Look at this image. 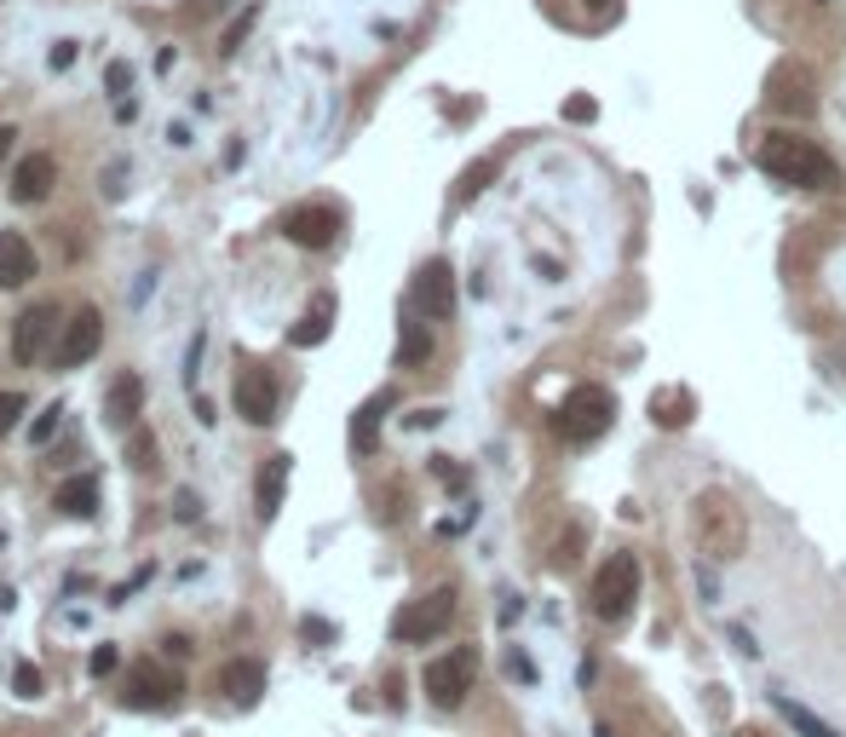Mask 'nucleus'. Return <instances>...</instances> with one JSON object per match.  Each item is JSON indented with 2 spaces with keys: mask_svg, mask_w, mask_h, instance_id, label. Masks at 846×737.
I'll return each mask as SVG.
<instances>
[{
  "mask_svg": "<svg viewBox=\"0 0 846 737\" xmlns=\"http://www.w3.org/2000/svg\"><path fill=\"white\" fill-rule=\"evenodd\" d=\"M755 161H760V174L784 179V185H800V190H829L835 185V161L811 139H795V132H766Z\"/></svg>",
  "mask_w": 846,
  "mask_h": 737,
  "instance_id": "f257e3e1",
  "label": "nucleus"
},
{
  "mask_svg": "<svg viewBox=\"0 0 846 737\" xmlns=\"http://www.w3.org/2000/svg\"><path fill=\"white\" fill-rule=\"evenodd\" d=\"M611 421H617V397L604 392V386H577V392L559 404V415H553V426H559L564 444H593V439L611 432Z\"/></svg>",
  "mask_w": 846,
  "mask_h": 737,
  "instance_id": "f03ea898",
  "label": "nucleus"
},
{
  "mask_svg": "<svg viewBox=\"0 0 846 737\" xmlns=\"http://www.w3.org/2000/svg\"><path fill=\"white\" fill-rule=\"evenodd\" d=\"M633 599H639V559L633 553H611L593 577V617L599 622H628L633 617Z\"/></svg>",
  "mask_w": 846,
  "mask_h": 737,
  "instance_id": "7ed1b4c3",
  "label": "nucleus"
},
{
  "mask_svg": "<svg viewBox=\"0 0 846 737\" xmlns=\"http://www.w3.org/2000/svg\"><path fill=\"white\" fill-rule=\"evenodd\" d=\"M179 697H185V680H179V668H167V662H132L127 668V680H121V709H179Z\"/></svg>",
  "mask_w": 846,
  "mask_h": 737,
  "instance_id": "20e7f679",
  "label": "nucleus"
},
{
  "mask_svg": "<svg viewBox=\"0 0 846 737\" xmlns=\"http://www.w3.org/2000/svg\"><path fill=\"white\" fill-rule=\"evenodd\" d=\"M450 617H455V588H432L426 599H415V606H403L392 617V640L426 646V640H437V633L450 628Z\"/></svg>",
  "mask_w": 846,
  "mask_h": 737,
  "instance_id": "39448f33",
  "label": "nucleus"
},
{
  "mask_svg": "<svg viewBox=\"0 0 846 737\" xmlns=\"http://www.w3.org/2000/svg\"><path fill=\"white\" fill-rule=\"evenodd\" d=\"M472 675H479V657L461 646V651H450V657H432L426 675H421V686H426V697L437 702V709H461L466 691H472Z\"/></svg>",
  "mask_w": 846,
  "mask_h": 737,
  "instance_id": "423d86ee",
  "label": "nucleus"
},
{
  "mask_svg": "<svg viewBox=\"0 0 846 737\" xmlns=\"http://www.w3.org/2000/svg\"><path fill=\"white\" fill-rule=\"evenodd\" d=\"M410 312L426 317V323H444L455 312V272L444 259H426L415 272V288H410Z\"/></svg>",
  "mask_w": 846,
  "mask_h": 737,
  "instance_id": "0eeeda50",
  "label": "nucleus"
},
{
  "mask_svg": "<svg viewBox=\"0 0 846 737\" xmlns=\"http://www.w3.org/2000/svg\"><path fill=\"white\" fill-rule=\"evenodd\" d=\"M341 208H328V203H299L288 219H283V237L294 243V248H334V237H341Z\"/></svg>",
  "mask_w": 846,
  "mask_h": 737,
  "instance_id": "6e6552de",
  "label": "nucleus"
},
{
  "mask_svg": "<svg viewBox=\"0 0 846 737\" xmlns=\"http://www.w3.org/2000/svg\"><path fill=\"white\" fill-rule=\"evenodd\" d=\"M98 346H105V317H98V306H81L70 323H63V341L52 346V363L58 368H81Z\"/></svg>",
  "mask_w": 846,
  "mask_h": 737,
  "instance_id": "1a4fd4ad",
  "label": "nucleus"
},
{
  "mask_svg": "<svg viewBox=\"0 0 846 737\" xmlns=\"http://www.w3.org/2000/svg\"><path fill=\"white\" fill-rule=\"evenodd\" d=\"M52 328H58V306L52 299H41V306H29L18 323H12V357L29 368L36 357H47L52 352Z\"/></svg>",
  "mask_w": 846,
  "mask_h": 737,
  "instance_id": "9d476101",
  "label": "nucleus"
},
{
  "mask_svg": "<svg viewBox=\"0 0 846 737\" xmlns=\"http://www.w3.org/2000/svg\"><path fill=\"white\" fill-rule=\"evenodd\" d=\"M230 397H236V415H243V421H254V426L277 421V381H270L265 368H243Z\"/></svg>",
  "mask_w": 846,
  "mask_h": 737,
  "instance_id": "9b49d317",
  "label": "nucleus"
},
{
  "mask_svg": "<svg viewBox=\"0 0 846 737\" xmlns=\"http://www.w3.org/2000/svg\"><path fill=\"white\" fill-rule=\"evenodd\" d=\"M214 686H219L230 702H243V709H248V702H259V691H265V662H259V657H230L219 675H214Z\"/></svg>",
  "mask_w": 846,
  "mask_h": 737,
  "instance_id": "f8f14e48",
  "label": "nucleus"
},
{
  "mask_svg": "<svg viewBox=\"0 0 846 737\" xmlns=\"http://www.w3.org/2000/svg\"><path fill=\"white\" fill-rule=\"evenodd\" d=\"M52 179H58V161H52L47 150L23 156L18 174H12V203H47V196H52Z\"/></svg>",
  "mask_w": 846,
  "mask_h": 737,
  "instance_id": "ddd939ff",
  "label": "nucleus"
},
{
  "mask_svg": "<svg viewBox=\"0 0 846 737\" xmlns=\"http://www.w3.org/2000/svg\"><path fill=\"white\" fill-rule=\"evenodd\" d=\"M36 277V248L23 230H0V288H23Z\"/></svg>",
  "mask_w": 846,
  "mask_h": 737,
  "instance_id": "4468645a",
  "label": "nucleus"
},
{
  "mask_svg": "<svg viewBox=\"0 0 846 737\" xmlns=\"http://www.w3.org/2000/svg\"><path fill=\"white\" fill-rule=\"evenodd\" d=\"M288 473H294V455H270L259 466V519L270 524L283 513V495H288Z\"/></svg>",
  "mask_w": 846,
  "mask_h": 737,
  "instance_id": "2eb2a0df",
  "label": "nucleus"
},
{
  "mask_svg": "<svg viewBox=\"0 0 846 737\" xmlns=\"http://www.w3.org/2000/svg\"><path fill=\"white\" fill-rule=\"evenodd\" d=\"M328 328H334V294L323 288L312 306H306V317H299L294 328H288V346H323L328 341Z\"/></svg>",
  "mask_w": 846,
  "mask_h": 737,
  "instance_id": "dca6fc26",
  "label": "nucleus"
},
{
  "mask_svg": "<svg viewBox=\"0 0 846 737\" xmlns=\"http://www.w3.org/2000/svg\"><path fill=\"white\" fill-rule=\"evenodd\" d=\"M392 410V392H375L368 404L352 415V450L357 455H375V444H381V415Z\"/></svg>",
  "mask_w": 846,
  "mask_h": 737,
  "instance_id": "f3484780",
  "label": "nucleus"
},
{
  "mask_svg": "<svg viewBox=\"0 0 846 737\" xmlns=\"http://www.w3.org/2000/svg\"><path fill=\"white\" fill-rule=\"evenodd\" d=\"M52 508H58L63 519H92V513H98V484H92V479H70V484H58Z\"/></svg>",
  "mask_w": 846,
  "mask_h": 737,
  "instance_id": "a211bd4d",
  "label": "nucleus"
},
{
  "mask_svg": "<svg viewBox=\"0 0 846 737\" xmlns=\"http://www.w3.org/2000/svg\"><path fill=\"white\" fill-rule=\"evenodd\" d=\"M139 410H145V381H139V375H121V381L110 386V421H116V426H132V421H139Z\"/></svg>",
  "mask_w": 846,
  "mask_h": 737,
  "instance_id": "6ab92c4d",
  "label": "nucleus"
},
{
  "mask_svg": "<svg viewBox=\"0 0 846 737\" xmlns=\"http://www.w3.org/2000/svg\"><path fill=\"white\" fill-rule=\"evenodd\" d=\"M432 357V334H426V323L421 317H410V323H403V334H397V363H426Z\"/></svg>",
  "mask_w": 846,
  "mask_h": 737,
  "instance_id": "aec40b11",
  "label": "nucleus"
},
{
  "mask_svg": "<svg viewBox=\"0 0 846 737\" xmlns=\"http://www.w3.org/2000/svg\"><path fill=\"white\" fill-rule=\"evenodd\" d=\"M651 421L686 426V421H691V392H657V397H651Z\"/></svg>",
  "mask_w": 846,
  "mask_h": 737,
  "instance_id": "412c9836",
  "label": "nucleus"
},
{
  "mask_svg": "<svg viewBox=\"0 0 846 737\" xmlns=\"http://www.w3.org/2000/svg\"><path fill=\"white\" fill-rule=\"evenodd\" d=\"M47 691V680H41V668L36 662H18L12 668V697H23V702H36Z\"/></svg>",
  "mask_w": 846,
  "mask_h": 737,
  "instance_id": "4be33fe9",
  "label": "nucleus"
},
{
  "mask_svg": "<svg viewBox=\"0 0 846 737\" xmlns=\"http://www.w3.org/2000/svg\"><path fill=\"white\" fill-rule=\"evenodd\" d=\"M105 87H110V98H116V105H121V98L132 92V63H121V58H110V63H105Z\"/></svg>",
  "mask_w": 846,
  "mask_h": 737,
  "instance_id": "5701e85b",
  "label": "nucleus"
},
{
  "mask_svg": "<svg viewBox=\"0 0 846 737\" xmlns=\"http://www.w3.org/2000/svg\"><path fill=\"white\" fill-rule=\"evenodd\" d=\"M777 709H784V715H789V720H795V726H800L806 737H835V731H829L824 720H811V715L800 709V702H789V697H777Z\"/></svg>",
  "mask_w": 846,
  "mask_h": 737,
  "instance_id": "b1692460",
  "label": "nucleus"
},
{
  "mask_svg": "<svg viewBox=\"0 0 846 737\" xmlns=\"http://www.w3.org/2000/svg\"><path fill=\"white\" fill-rule=\"evenodd\" d=\"M490 174H495V161H479V167H466V179H461V190H455V203H472L484 185H490Z\"/></svg>",
  "mask_w": 846,
  "mask_h": 737,
  "instance_id": "393cba45",
  "label": "nucleus"
},
{
  "mask_svg": "<svg viewBox=\"0 0 846 737\" xmlns=\"http://www.w3.org/2000/svg\"><path fill=\"white\" fill-rule=\"evenodd\" d=\"M254 18H259V7H248L243 18H236V23L225 29V41H219V52H225V58H230L236 47H243V36H248V29H254Z\"/></svg>",
  "mask_w": 846,
  "mask_h": 737,
  "instance_id": "a878e982",
  "label": "nucleus"
},
{
  "mask_svg": "<svg viewBox=\"0 0 846 737\" xmlns=\"http://www.w3.org/2000/svg\"><path fill=\"white\" fill-rule=\"evenodd\" d=\"M116 668H121V646H98L92 651V680H110Z\"/></svg>",
  "mask_w": 846,
  "mask_h": 737,
  "instance_id": "bb28decb",
  "label": "nucleus"
},
{
  "mask_svg": "<svg viewBox=\"0 0 846 737\" xmlns=\"http://www.w3.org/2000/svg\"><path fill=\"white\" fill-rule=\"evenodd\" d=\"M18 415H23V392H0V439L18 426Z\"/></svg>",
  "mask_w": 846,
  "mask_h": 737,
  "instance_id": "cd10ccee",
  "label": "nucleus"
},
{
  "mask_svg": "<svg viewBox=\"0 0 846 737\" xmlns=\"http://www.w3.org/2000/svg\"><path fill=\"white\" fill-rule=\"evenodd\" d=\"M593 116H599V105H593V98H588V92H577V98H564V121H582V127H588Z\"/></svg>",
  "mask_w": 846,
  "mask_h": 737,
  "instance_id": "c85d7f7f",
  "label": "nucleus"
},
{
  "mask_svg": "<svg viewBox=\"0 0 846 737\" xmlns=\"http://www.w3.org/2000/svg\"><path fill=\"white\" fill-rule=\"evenodd\" d=\"M58 421H63V404H47V410L36 415V444H47V439H52Z\"/></svg>",
  "mask_w": 846,
  "mask_h": 737,
  "instance_id": "c756f323",
  "label": "nucleus"
},
{
  "mask_svg": "<svg viewBox=\"0 0 846 737\" xmlns=\"http://www.w3.org/2000/svg\"><path fill=\"white\" fill-rule=\"evenodd\" d=\"M145 582H150V564H145V571H139V577H132V582H121V588H110V606H127V593H139Z\"/></svg>",
  "mask_w": 846,
  "mask_h": 737,
  "instance_id": "7c9ffc66",
  "label": "nucleus"
},
{
  "mask_svg": "<svg viewBox=\"0 0 846 737\" xmlns=\"http://www.w3.org/2000/svg\"><path fill=\"white\" fill-rule=\"evenodd\" d=\"M70 63H76V41H58L52 47V70H70Z\"/></svg>",
  "mask_w": 846,
  "mask_h": 737,
  "instance_id": "2f4dec72",
  "label": "nucleus"
},
{
  "mask_svg": "<svg viewBox=\"0 0 846 737\" xmlns=\"http://www.w3.org/2000/svg\"><path fill=\"white\" fill-rule=\"evenodd\" d=\"M306 640H323V646H328V640H334V628H328L323 617H306Z\"/></svg>",
  "mask_w": 846,
  "mask_h": 737,
  "instance_id": "473e14b6",
  "label": "nucleus"
},
{
  "mask_svg": "<svg viewBox=\"0 0 846 737\" xmlns=\"http://www.w3.org/2000/svg\"><path fill=\"white\" fill-rule=\"evenodd\" d=\"M161 646H167V657H190V651H196V646L185 640V633H167V640H161Z\"/></svg>",
  "mask_w": 846,
  "mask_h": 737,
  "instance_id": "72a5a7b5",
  "label": "nucleus"
},
{
  "mask_svg": "<svg viewBox=\"0 0 846 737\" xmlns=\"http://www.w3.org/2000/svg\"><path fill=\"white\" fill-rule=\"evenodd\" d=\"M12 145H18V127H7V121H0V167H7V156H12Z\"/></svg>",
  "mask_w": 846,
  "mask_h": 737,
  "instance_id": "f704fd0d",
  "label": "nucleus"
},
{
  "mask_svg": "<svg viewBox=\"0 0 846 737\" xmlns=\"http://www.w3.org/2000/svg\"><path fill=\"white\" fill-rule=\"evenodd\" d=\"M196 513H201V508H196V495H190V490H179V519H196Z\"/></svg>",
  "mask_w": 846,
  "mask_h": 737,
  "instance_id": "c9c22d12",
  "label": "nucleus"
},
{
  "mask_svg": "<svg viewBox=\"0 0 846 737\" xmlns=\"http://www.w3.org/2000/svg\"><path fill=\"white\" fill-rule=\"evenodd\" d=\"M593 737H611V726H599V731H593Z\"/></svg>",
  "mask_w": 846,
  "mask_h": 737,
  "instance_id": "e433bc0d",
  "label": "nucleus"
},
{
  "mask_svg": "<svg viewBox=\"0 0 846 737\" xmlns=\"http://www.w3.org/2000/svg\"><path fill=\"white\" fill-rule=\"evenodd\" d=\"M737 737H766V731H737Z\"/></svg>",
  "mask_w": 846,
  "mask_h": 737,
  "instance_id": "4c0bfd02",
  "label": "nucleus"
}]
</instances>
